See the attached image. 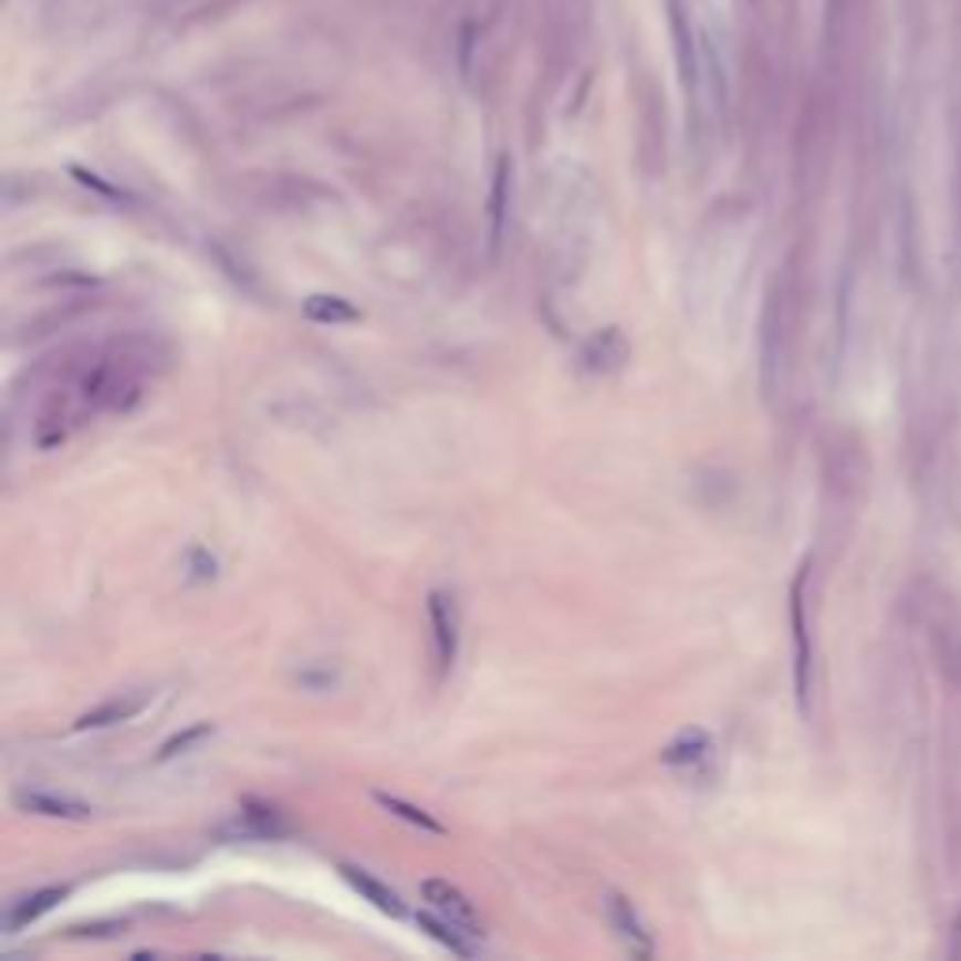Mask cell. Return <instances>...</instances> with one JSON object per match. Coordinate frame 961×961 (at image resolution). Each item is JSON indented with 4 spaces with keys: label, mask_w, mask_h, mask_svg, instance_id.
I'll return each instance as SVG.
<instances>
[{
    "label": "cell",
    "mask_w": 961,
    "mask_h": 961,
    "mask_svg": "<svg viewBox=\"0 0 961 961\" xmlns=\"http://www.w3.org/2000/svg\"><path fill=\"white\" fill-rule=\"evenodd\" d=\"M508 188H511V161H497V177H492V196H489V255L500 252L503 226H508Z\"/></svg>",
    "instance_id": "8fae6325"
},
{
    "label": "cell",
    "mask_w": 961,
    "mask_h": 961,
    "mask_svg": "<svg viewBox=\"0 0 961 961\" xmlns=\"http://www.w3.org/2000/svg\"><path fill=\"white\" fill-rule=\"evenodd\" d=\"M605 912H608V925H613V931L620 936V943L631 950V954H639V958L654 954V939H650V931H646V925L639 920V912H635L631 901L620 898V894H605Z\"/></svg>",
    "instance_id": "3957f363"
},
{
    "label": "cell",
    "mask_w": 961,
    "mask_h": 961,
    "mask_svg": "<svg viewBox=\"0 0 961 961\" xmlns=\"http://www.w3.org/2000/svg\"><path fill=\"white\" fill-rule=\"evenodd\" d=\"M215 732V725L211 721H199V725H192V729H185V732H177V737H169L166 744H161V751H158V763H166V759H177V755H185L188 748H196L199 740H207Z\"/></svg>",
    "instance_id": "2e32d148"
},
{
    "label": "cell",
    "mask_w": 961,
    "mask_h": 961,
    "mask_svg": "<svg viewBox=\"0 0 961 961\" xmlns=\"http://www.w3.org/2000/svg\"><path fill=\"white\" fill-rule=\"evenodd\" d=\"M376 804L384 807V812H391L395 819H403V823L417 826V831H428V834H443V823H440V819H432V815H428V812H421V807L406 804L403 796H391V793H376Z\"/></svg>",
    "instance_id": "9a60e30c"
},
{
    "label": "cell",
    "mask_w": 961,
    "mask_h": 961,
    "mask_svg": "<svg viewBox=\"0 0 961 961\" xmlns=\"http://www.w3.org/2000/svg\"><path fill=\"white\" fill-rule=\"evenodd\" d=\"M342 879H346L349 887H354L365 901H373L379 912H387V917H406L403 898H398V894L387 887V882H379L376 875H368L365 868H349V864H342Z\"/></svg>",
    "instance_id": "9c48e42d"
},
{
    "label": "cell",
    "mask_w": 961,
    "mask_h": 961,
    "mask_svg": "<svg viewBox=\"0 0 961 961\" xmlns=\"http://www.w3.org/2000/svg\"><path fill=\"white\" fill-rule=\"evenodd\" d=\"M15 804L23 807V812L50 815V819H87V815H91V804L72 801V796L42 793V788H19V793H15Z\"/></svg>",
    "instance_id": "8992f818"
},
{
    "label": "cell",
    "mask_w": 961,
    "mask_h": 961,
    "mask_svg": "<svg viewBox=\"0 0 961 961\" xmlns=\"http://www.w3.org/2000/svg\"><path fill=\"white\" fill-rule=\"evenodd\" d=\"M627 361V342L616 327L597 331L594 338L583 346V368L586 373H613Z\"/></svg>",
    "instance_id": "52a82bcc"
},
{
    "label": "cell",
    "mask_w": 961,
    "mask_h": 961,
    "mask_svg": "<svg viewBox=\"0 0 961 961\" xmlns=\"http://www.w3.org/2000/svg\"><path fill=\"white\" fill-rule=\"evenodd\" d=\"M669 19H672V42H677V64L680 80L688 98L699 109L702 102V56H699V23H694L688 0H669Z\"/></svg>",
    "instance_id": "6da1fadb"
},
{
    "label": "cell",
    "mask_w": 961,
    "mask_h": 961,
    "mask_svg": "<svg viewBox=\"0 0 961 961\" xmlns=\"http://www.w3.org/2000/svg\"><path fill=\"white\" fill-rule=\"evenodd\" d=\"M244 823H249V834L263 837V842H274V837H285L293 834V826L285 823V815L279 812V807H268V804H255V801H244Z\"/></svg>",
    "instance_id": "4fadbf2b"
},
{
    "label": "cell",
    "mask_w": 961,
    "mask_h": 961,
    "mask_svg": "<svg viewBox=\"0 0 961 961\" xmlns=\"http://www.w3.org/2000/svg\"><path fill=\"white\" fill-rule=\"evenodd\" d=\"M64 898H69V887H45V890L27 894V898L12 901V909L4 912V928L8 931H19V928L34 925L38 917H45L50 909H56Z\"/></svg>",
    "instance_id": "30bf717a"
},
{
    "label": "cell",
    "mask_w": 961,
    "mask_h": 961,
    "mask_svg": "<svg viewBox=\"0 0 961 961\" xmlns=\"http://www.w3.org/2000/svg\"><path fill=\"white\" fill-rule=\"evenodd\" d=\"M710 755V737L702 729H683L672 744H665L661 763L665 766H694Z\"/></svg>",
    "instance_id": "7c38bea8"
},
{
    "label": "cell",
    "mask_w": 961,
    "mask_h": 961,
    "mask_svg": "<svg viewBox=\"0 0 961 961\" xmlns=\"http://www.w3.org/2000/svg\"><path fill=\"white\" fill-rule=\"evenodd\" d=\"M304 316H309L312 323H357V320H361V312H357L349 301H342V297H327V293H312V297L304 301Z\"/></svg>",
    "instance_id": "5bb4252c"
},
{
    "label": "cell",
    "mask_w": 961,
    "mask_h": 961,
    "mask_svg": "<svg viewBox=\"0 0 961 961\" xmlns=\"http://www.w3.org/2000/svg\"><path fill=\"white\" fill-rule=\"evenodd\" d=\"M417 925H421L425 936H432L436 943L451 950V954H459V958H473V954H478V943H473V936H478V931L455 925V920L440 917V912H421V917H417Z\"/></svg>",
    "instance_id": "ba28073f"
},
{
    "label": "cell",
    "mask_w": 961,
    "mask_h": 961,
    "mask_svg": "<svg viewBox=\"0 0 961 961\" xmlns=\"http://www.w3.org/2000/svg\"><path fill=\"white\" fill-rule=\"evenodd\" d=\"M428 620H432L436 665H440V677H447L455 658H459V613H455V597H447L443 589H432L428 594Z\"/></svg>",
    "instance_id": "7a4b0ae2"
},
{
    "label": "cell",
    "mask_w": 961,
    "mask_h": 961,
    "mask_svg": "<svg viewBox=\"0 0 961 961\" xmlns=\"http://www.w3.org/2000/svg\"><path fill=\"white\" fill-rule=\"evenodd\" d=\"M150 702L147 691H136V694H113V699H106L102 707H94L87 713H80V721H75V732H87V729H109V725H125V721L139 718L143 707Z\"/></svg>",
    "instance_id": "277c9868"
},
{
    "label": "cell",
    "mask_w": 961,
    "mask_h": 961,
    "mask_svg": "<svg viewBox=\"0 0 961 961\" xmlns=\"http://www.w3.org/2000/svg\"><path fill=\"white\" fill-rule=\"evenodd\" d=\"M421 898L428 901V906H432V912H440V917L455 920V925H462V928H470V931H478V936H481L478 912H473V906L462 898L459 890L451 887V882H443V879H425V882H421Z\"/></svg>",
    "instance_id": "5b68a950"
}]
</instances>
